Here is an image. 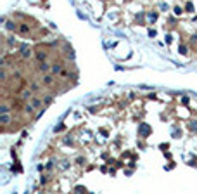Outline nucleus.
<instances>
[{
	"label": "nucleus",
	"mask_w": 197,
	"mask_h": 194,
	"mask_svg": "<svg viewBox=\"0 0 197 194\" xmlns=\"http://www.w3.org/2000/svg\"><path fill=\"white\" fill-rule=\"evenodd\" d=\"M149 132H150V128H149L147 125H142V127H140V133H142V135H147Z\"/></svg>",
	"instance_id": "1"
},
{
	"label": "nucleus",
	"mask_w": 197,
	"mask_h": 194,
	"mask_svg": "<svg viewBox=\"0 0 197 194\" xmlns=\"http://www.w3.org/2000/svg\"><path fill=\"white\" fill-rule=\"evenodd\" d=\"M38 70H40V71H43V73H45L47 70H49V64H47V62H43V61H42V62H40V66H38Z\"/></svg>",
	"instance_id": "2"
},
{
	"label": "nucleus",
	"mask_w": 197,
	"mask_h": 194,
	"mask_svg": "<svg viewBox=\"0 0 197 194\" xmlns=\"http://www.w3.org/2000/svg\"><path fill=\"white\" fill-rule=\"evenodd\" d=\"M45 57H47L45 52H36V59H38V61H45Z\"/></svg>",
	"instance_id": "3"
},
{
	"label": "nucleus",
	"mask_w": 197,
	"mask_h": 194,
	"mask_svg": "<svg viewBox=\"0 0 197 194\" xmlns=\"http://www.w3.org/2000/svg\"><path fill=\"white\" fill-rule=\"evenodd\" d=\"M21 54H23V57H30V49L23 47V49H21Z\"/></svg>",
	"instance_id": "4"
},
{
	"label": "nucleus",
	"mask_w": 197,
	"mask_h": 194,
	"mask_svg": "<svg viewBox=\"0 0 197 194\" xmlns=\"http://www.w3.org/2000/svg\"><path fill=\"white\" fill-rule=\"evenodd\" d=\"M28 31H30V28H28L26 24H23V26H21V33H24V35H26Z\"/></svg>",
	"instance_id": "5"
},
{
	"label": "nucleus",
	"mask_w": 197,
	"mask_h": 194,
	"mask_svg": "<svg viewBox=\"0 0 197 194\" xmlns=\"http://www.w3.org/2000/svg\"><path fill=\"white\" fill-rule=\"evenodd\" d=\"M43 83H45V85H50V83H52V78H50V76H45V78H43Z\"/></svg>",
	"instance_id": "6"
},
{
	"label": "nucleus",
	"mask_w": 197,
	"mask_h": 194,
	"mask_svg": "<svg viewBox=\"0 0 197 194\" xmlns=\"http://www.w3.org/2000/svg\"><path fill=\"white\" fill-rule=\"evenodd\" d=\"M52 70H54V73H57L61 70V66H59V64H54V66H52Z\"/></svg>",
	"instance_id": "7"
},
{
	"label": "nucleus",
	"mask_w": 197,
	"mask_h": 194,
	"mask_svg": "<svg viewBox=\"0 0 197 194\" xmlns=\"http://www.w3.org/2000/svg\"><path fill=\"white\" fill-rule=\"evenodd\" d=\"M190 128H192V130H197V123H192V125H190Z\"/></svg>",
	"instance_id": "8"
}]
</instances>
